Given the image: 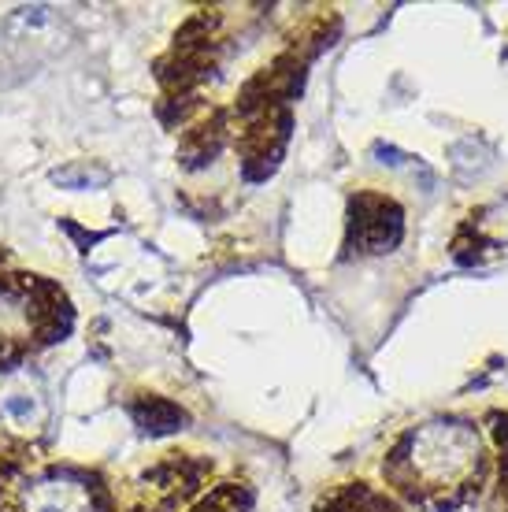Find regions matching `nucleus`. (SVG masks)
Segmentation results:
<instances>
[{
	"label": "nucleus",
	"instance_id": "2",
	"mask_svg": "<svg viewBox=\"0 0 508 512\" xmlns=\"http://www.w3.org/2000/svg\"><path fill=\"white\" fill-rule=\"evenodd\" d=\"M49 297L34 279H0V360L19 357L38 334L49 331L56 312Z\"/></svg>",
	"mask_w": 508,
	"mask_h": 512
},
{
	"label": "nucleus",
	"instance_id": "1",
	"mask_svg": "<svg viewBox=\"0 0 508 512\" xmlns=\"http://www.w3.org/2000/svg\"><path fill=\"white\" fill-rule=\"evenodd\" d=\"M394 487L431 509H457L483 479V442L468 420H434L401 438L386 457Z\"/></svg>",
	"mask_w": 508,
	"mask_h": 512
},
{
	"label": "nucleus",
	"instance_id": "5",
	"mask_svg": "<svg viewBox=\"0 0 508 512\" xmlns=\"http://www.w3.org/2000/svg\"><path fill=\"white\" fill-rule=\"evenodd\" d=\"M141 420L149 423L153 431H171V427H175V423L182 420V416H178V412L171 409V405H164V401H149V409L141 412Z\"/></svg>",
	"mask_w": 508,
	"mask_h": 512
},
{
	"label": "nucleus",
	"instance_id": "3",
	"mask_svg": "<svg viewBox=\"0 0 508 512\" xmlns=\"http://www.w3.org/2000/svg\"><path fill=\"white\" fill-rule=\"evenodd\" d=\"M12 512H93V498L82 483H38L26 487V494L12 505Z\"/></svg>",
	"mask_w": 508,
	"mask_h": 512
},
{
	"label": "nucleus",
	"instance_id": "4",
	"mask_svg": "<svg viewBox=\"0 0 508 512\" xmlns=\"http://www.w3.org/2000/svg\"><path fill=\"white\" fill-rule=\"evenodd\" d=\"M334 509L338 512H397L390 501H382V498H375L371 490H360L356 487L349 498H342V501H334Z\"/></svg>",
	"mask_w": 508,
	"mask_h": 512
}]
</instances>
